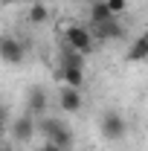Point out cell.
I'll use <instances>...</instances> for the list:
<instances>
[{
  "instance_id": "cell-1",
  "label": "cell",
  "mask_w": 148,
  "mask_h": 151,
  "mask_svg": "<svg viewBox=\"0 0 148 151\" xmlns=\"http://www.w3.org/2000/svg\"><path fill=\"white\" fill-rule=\"evenodd\" d=\"M35 131H41L44 137H47V142L58 145L61 151H70V145H73V131L67 128V122H64V119L41 116V119H35Z\"/></svg>"
},
{
  "instance_id": "cell-2",
  "label": "cell",
  "mask_w": 148,
  "mask_h": 151,
  "mask_svg": "<svg viewBox=\"0 0 148 151\" xmlns=\"http://www.w3.org/2000/svg\"><path fill=\"white\" fill-rule=\"evenodd\" d=\"M64 44L75 50L78 55H87L93 50V44H96V38H93V29L87 26H78V23H70L67 29H64Z\"/></svg>"
},
{
  "instance_id": "cell-3",
  "label": "cell",
  "mask_w": 148,
  "mask_h": 151,
  "mask_svg": "<svg viewBox=\"0 0 148 151\" xmlns=\"http://www.w3.org/2000/svg\"><path fill=\"white\" fill-rule=\"evenodd\" d=\"M99 131H102L105 139L116 142V139H122V137L128 134V122H125V116L119 111H108V113L99 116Z\"/></svg>"
},
{
  "instance_id": "cell-4",
  "label": "cell",
  "mask_w": 148,
  "mask_h": 151,
  "mask_svg": "<svg viewBox=\"0 0 148 151\" xmlns=\"http://www.w3.org/2000/svg\"><path fill=\"white\" fill-rule=\"evenodd\" d=\"M23 58H26L23 44H20L15 35L3 32V35H0V61L9 64V67H18V64H23Z\"/></svg>"
},
{
  "instance_id": "cell-5",
  "label": "cell",
  "mask_w": 148,
  "mask_h": 151,
  "mask_svg": "<svg viewBox=\"0 0 148 151\" xmlns=\"http://www.w3.org/2000/svg\"><path fill=\"white\" fill-rule=\"evenodd\" d=\"M81 105H84V99H81V90L78 87H61L58 90V108L64 113H78L81 111Z\"/></svg>"
},
{
  "instance_id": "cell-6",
  "label": "cell",
  "mask_w": 148,
  "mask_h": 151,
  "mask_svg": "<svg viewBox=\"0 0 148 151\" xmlns=\"http://www.w3.org/2000/svg\"><path fill=\"white\" fill-rule=\"evenodd\" d=\"M9 128H12V137H15L18 142H29V139L35 137V119H32L29 113H23V116H15V119L9 122Z\"/></svg>"
},
{
  "instance_id": "cell-7",
  "label": "cell",
  "mask_w": 148,
  "mask_h": 151,
  "mask_svg": "<svg viewBox=\"0 0 148 151\" xmlns=\"http://www.w3.org/2000/svg\"><path fill=\"white\" fill-rule=\"evenodd\" d=\"M93 29H96L93 38H99V41H119V38H125V26H122L116 18L105 20V23H96Z\"/></svg>"
},
{
  "instance_id": "cell-8",
  "label": "cell",
  "mask_w": 148,
  "mask_h": 151,
  "mask_svg": "<svg viewBox=\"0 0 148 151\" xmlns=\"http://www.w3.org/2000/svg\"><path fill=\"white\" fill-rule=\"evenodd\" d=\"M26 111L32 119H41L44 111H47V93H44V87H32L29 96H26Z\"/></svg>"
},
{
  "instance_id": "cell-9",
  "label": "cell",
  "mask_w": 148,
  "mask_h": 151,
  "mask_svg": "<svg viewBox=\"0 0 148 151\" xmlns=\"http://www.w3.org/2000/svg\"><path fill=\"white\" fill-rule=\"evenodd\" d=\"M145 58H148V38L139 35V38H134V44L128 47L125 61H128V64H139V61H145Z\"/></svg>"
},
{
  "instance_id": "cell-10",
  "label": "cell",
  "mask_w": 148,
  "mask_h": 151,
  "mask_svg": "<svg viewBox=\"0 0 148 151\" xmlns=\"http://www.w3.org/2000/svg\"><path fill=\"white\" fill-rule=\"evenodd\" d=\"M58 78H61L67 87H78V90H81V84H84V70H81V67H61V70H58Z\"/></svg>"
},
{
  "instance_id": "cell-11",
  "label": "cell",
  "mask_w": 148,
  "mask_h": 151,
  "mask_svg": "<svg viewBox=\"0 0 148 151\" xmlns=\"http://www.w3.org/2000/svg\"><path fill=\"white\" fill-rule=\"evenodd\" d=\"M26 20H29V23H47V20H50V9H47V6H44V3H32V6H29V9H26Z\"/></svg>"
},
{
  "instance_id": "cell-12",
  "label": "cell",
  "mask_w": 148,
  "mask_h": 151,
  "mask_svg": "<svg viewBox=\"0 0 148 151\" xmlns=\"http://www.w3.org/2000/svg\"><path fill=\"white\" fill-rule=\"evenodd\" d=\"M113 15L108 12V6H105V0H96V3H90V23L96 26V23H105V20H111Z\"/></svg>"
},
{
  "instance_id": "cell-13",
  "label": "cell",
  "mask_w": 148,
  "mask_h": 151,
  "mask_svg": "<svg viewBox=\"0 0 148 151\" xmlns=\"http://www.w3.org/2000/svg\"><path fill=\"white\" fill-rule=\"evenodd\" d=\"M61 67H81V70H84V55H78L75 50L64 47V52H61Z\"/></svg>"
},
{
  "instance_id": "cell-14",
  "label": "cell",
  "mask_w": 148,
  "mask_h": 151,
  "mask_svg": "<svg viewBox=\"0 0 148 151\" xmlns=\"http://www.w3.org/2000/svg\"><path fill=\"white\" fill-rule=\"evenodd\" d=\"M105 6H108V12H111L113 18H119V15H125L128 0H105Z\"/></svg>"
},
{
  "instance_id": "cell-15",
  "label": "cell",
  "mask_w": 148,
  "mask_h": 151,
  "mask_svg": "<svg viewBox=\"0 0 148 151\" xmlns=\"http://www.w3.org/2000/svg\"><path fill=\"white\" fill-rule=\"evenodd\" d=\"M6 122H9V113H6V108H3V105H0V125H6Z\"/></svg>"
},
{
  "instance_id": "cell-16",
  "label": "cell",
  "mask_w": 148,
  "mask_h": 151,
  "mask_svg": "<svg viewBox=\"0 0 148 151\" xmlns=\"http://www.w3.org/2000/svg\"><path fill=\"white\" fill-rule=\"evenodd\" d=\"M41 151H61V148H58V145H52V142H47V145H44Z\"/></svg>"
},
{
  "instance_id": "cell-17",
  "label": "cell",
  "mask_w": 148,
  "mask_h": 151,
  "mask_svg": "<svg viewBox=\"0 0 148 151\" xmlns=\"http://www.w3.org/2000/svg\"><path fill=\"white\" fill-rule=\"evenodd\" d=\"M0 151H15V148H12L9 142H0Z\"/></svg>"
}]
</instances>
